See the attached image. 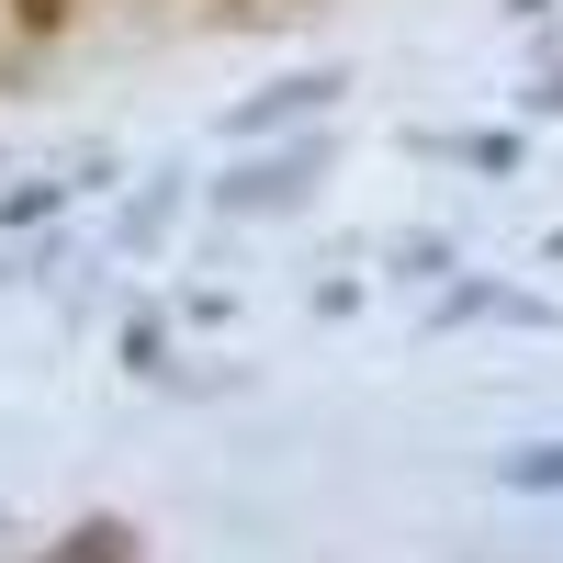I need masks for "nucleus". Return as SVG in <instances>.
<instances>
[{
  "instance_id": "f257e3e1",
  "label": "nucleus",
  "mask_w": 563,
  "mask_h": 563,
  "mask_svg": "<svg viewBox=\"0 0 563 563\" xmlns=\"http://www.w3.org/2000/svg\"><path fill=\"white\" fill-rule=\"evenodd\" d=\"M12 12H23L34 34H57V23H68V0H12Z\"/></svg>"
}]
</instances>
